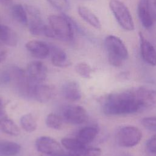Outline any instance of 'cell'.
<instances>
[{
  "label": "cell",
  "instance_id": "9a60e30c",
  "mask_svg": "<svg viewBox=\"0 0 156 156\" xmlns=\"http://www.w3.org/2000/svg\"><path fill=\"white\" fill-rule=\"evenodd\" d=\"M54 93L53 88L48 85H35L33 90L32 96L37 101L41 103H45L52 99Z\"/></svg>",
  "mask_w": 156,
  "mask_h": 156
},
{
  "label": "cell",
  "instance_id": "30bf717a",
  "mask_svg": "<svg viewBox=\"0 0 156 156\" xmlns=\"http://www.w3.org/2000/svg\"><path fill=\"white\" fill-rule=\"evenodd\" d=\"M141 55L144 61L151 66L156 65V49L154 46L143 35L139 32Z\"/></svg>",
  "mask_w": 156,
  "mask_h": 156
},
{
  "label": "cell",
  "instance_id": "484cf974",
  "mask_svg": "<svg viewBox=\"0 0 156 156\" xmlns=\"http://www.w3.org/2000/svg\"><path fill=\"white\" fill-rule=\"evenodd\" d=\"M63 121L60 116L55 113H50L46 118V124L51 129L59 130L63 126Z\"/></svg>",
  "mask_w": 156,
  "mask_h": 156
},
{
  "label": "cell",
  "instance_id": "7a4b0ae2",
  "mask_svg": "<svg viewBox=\"0 0 156 156\" xmlns=\"http://www.w3.org/2000/svg\"><path fill=\"white\" fill-rule=\"evenodd\" d=\"M48 23L55 38L65 41L73 39L74 29L69 16L64 13L51 15L48 17Z\"/></svg>",
  "mask_w": 156,
  "mask_h": 156
},
{
  "label": "cell",
  "instance_id": "52a82bcc",
  "mask_svg": "<svg viewBox=\"0 0 156 156\" xmlns=\"http://www.w3.org/2000/svg\"><path fill=\"white\" fill-rule=\"evenodd\" d=\"M104 43L108 57H116L122 60L128 58L129 52L127 48L118 37L108 35L105 37Z\"/></svg>",
  "mask_w": 156,
  "mask_h": 156
},
{
  "label": "cell",
  "instance_id": "9c48e42d",
  "mask_svg": "<svg viewBox=\"0 0 156 156\" xmlns=\"http://www.w3.org/2000/svg\"><path fill=\"white\" fill-rule=\"evenodd\" d=\"M63 116L65 121L72 124H83L88 118L87 110L80 105L66 107L63 111Z\"/></svg>",
  "mask_w": 156,
  "mask_h": 156
},
{
  "label": "cell",
  "instance_id": "e575fe53",
  "mask_svg": "<svg viewBox=\"0 0 156 156\" xmlns=\"http://www.w3.org/2000/svg\"><path fill=\"white\" fill-rule=\"evenodd\" d=\"M12 0H0V3L2 4H9L12 2Z\"/></svg>",
  "mask_w": 156,
  "mask_h": 156
},
{
  "label": "cell",
  "instance_id": "44dd1931",
  "mask_svg": "<svg viewBox=\"0 0 156 156\" xmlns=\"http://www.w3.org/2000/svg\"><path fill=\"white\" fill-rule=\"evenodd\" d=\"M20 151V145L15 142L0 141V156H15Z\"/></svg>",
  "mask_w": 156,
  "mask_h": 156
},
{
  "label": "cell",
  "instance_id": "f1b7e54d",
  "mask_svg": "<svg viewBox=\"0 0 156 156\" xmlns=\"http://www.w3.org/2000/svg\"><path fill=\"white\" fill-rule=\"evenodd\" d=\"M146 152L151 156H156V133L149 138L146 143Z\"/></svg>",
  "mask_w": 156,
  "mask_h": 156
},
{
  "label": "cell",
  "instance_id": "d590c367",
  "mask_svg": "<svg viewBox=\"0 0 156 156\" xmlns=\"http://www.w3.org/2000/svg\"><path fill=\"white\" fill-rule=\"evenodd\" d=\"M117 156H132V155L127 152H121V153L119 154Z\"/></svg>",
  "mask_w": 156,
  "mask_h": 156
},
{
  "label": "cell",
  "instance_id": "e0dca14e",
  "mask_svg": "<svg viewBox=\"0 0 156 156\" xmlns=\"http://www.w3.org/2000/svg\"><path fill=\"white\" fill-rule=\"evenodd\" d=\"M137 13L143 26L146 29L151 28L155 21L143 0H141L138 4Z\"/></svg>",
  "mask_w": 156,
  "mask_h": 156
},
{
  "label": "cell",
  "instance_id": "83f0119b",
  "mask_svg": "<svg viewBox=\"0 0 156 156\" xmlns=\"http://www.w3.org/2000/svg\"><path fill=\"white\" fill-rule=\"evenodd\" d=\"M141 122L146 130L156 133V116L143 118L141 119Z\"/></svg>",
  "mask_w": 156,
  "mask_h": 156
},
{
  "label": "cell",
  "instance_id": "ba28073f",
  "mask_svg": "<svg viewBox=\"0 0 156 156\" xmlns=\"http://www.w3.org/2000/svg\"><path fill=\"white\" fill-rule=\"evenodd\" d=\"M35 146L38 151L48 155H58L63 154V150L60 144L49 136L38 137L36 140Z\"/></svg>",
  "mask_w": 156,
  "mask_h": 156
},
{
  "label": "cell",
  "instance_id": "d4e9b609",
  "mask_svg": "<svg viewBox=\"0 0 156 156\" xmlns=\"http://www.w3.org/2000/svg\"><path fill=\"white\" fill-rule=\"evenodd\" d=\"M20 124L22 128L27 132H32L37 129V122L34 116L30 113H27L21 116Z\"/></svg>",
  "mask_w": 156,
  "mask_h": 156
},
{
  "label": "cell",
  "instance_id": "4fadbf2b",
  "mask_svg": "<svg viewBox=\"0 0 156 156\" xmlns=\"http://www.w3.org/2000/svg\"><path fill=\"white\" fill-rule=\"evenodd\" d=\"M137 90L144 110L156 105V89L149 86H140Z\"/></svg>",
  "mask_w": 156,
  "mask_h": 156
},
{
  "label": "cell",
  "instance_id": "1f68e13d",
  "mask_svg": "<svg viewBox=\"0 0 156 156\" xmlns=\"http://www.w3.org/2000/svg\"><path fill=\"white\" fill-rule=\"evenodd\" d=\"M150 11L154 21H156V0H143Z\"/></svg>",
  "mask_w": 156,
  "mask_h": 156
},
{
  "label": "cell",
  "instance_id": "d6986e66",
  "mask_svg": "<svg viewBox=\"0 0 156 156\" xmlns=\"http://www.w3.org/2000/svg\"><path fill=\"white\" fill-rule=\"evenodd\" d=\"M77 12L79 16L88 24L96 29H101V23L97 16L88 8L85 6H79Z\"/></svg>",
  "mask_w": 156,
  "mask_h": 156
},
{
  "label": "cell",
  "instance_id": "ac0fdd59",
  "mask_svg": "<svg viewBox=\"0 0 156 156\" xmlns=\"http://www.w3.org/2000/svg\"><path fill=\"white\" fill-rule=\"evenodd\" d=\"M0 41L6 46H15L18 43L17 35L9 26L0 24Z\"/></svg>",
  "mask_w": 156,
  "mask_h": 156
},
{
  "label": "cell",
  "instance_id": "836d02e7",
  "mask_svg": "<svg viewBox=\"0 0 156 156\" xmlns=\"http://www.w3.org/2000/svg\"><path fill=\"white\" fill-rule=\"evenodd\" d=\"M7 55V49L6 45L0 41V63L4 62Z\"/></svg>",
  "mask_w": 156,
  "mask_h": 156
},
{
  "label": "cell",
  "instance_id": "6da1fadb",
  "mask_svg": "<svg viewBox=\"0 0 156 156\" xmlns=\"http://www.w3.org/2000/svg\"><path fill=\"white\" fill-rule=\"evenodd\" d=\"M102 108L107 115H123L143 110L137 87L107 95L102 100Z\"/></svg>",
  "mask_w": 156,
  "mask_h": 156
},
{
  "label": "cell",
  "instance_id": "2e32d148",
  "mask_svg": "<svg viewBox=\"0 0 156 156\" xmlns=\"http://www.w3.org/2000/svg\"><path fill=\"white\" fill-rule=\"evenodd\" d=\"M62 93L66 99L71 101L79 100L82 96L79 85L74 81L65 83L62 87Z\"/></svg>",
  "mask_w": 156,
  "mask_h": 156
},
{
  "label": "cell",
  "instance_id": "8992f818",
  "mask_svg": "<svg viewBox=\"0 0 156 156\" xmlns=\"http://www.w3.org/2000/svg\"><path fill=\"white\" fill-rule=\"evenodd\" d=\"M24 7L29 16L28 27L30 33L33 35L45 36L48 25L45 24L42 20L39 9L31 5H26Z\"/></svg>",
  "mask_w": 156,
  "mask_h": 156
},
{
  "label": "cell",
  "instance_id": "7402d4cb",
  "mask_svg": "<svg viewBox=\"0 0 156 156\" xmlns=\"http://www.w3.org/2000/svg\"><path fill=\"white\" fill-rule=\"evenodd\" d=\"M98 129L93 126L85 127L80 129L77 134V138L85 145L91 143L96 137Z\"/></svg>",
  "mask_w": 156,
  "mask_h": 156
},
{
  "label": "cell",
  "instance_id": "ffe728a7",
  "mask_svg": "<svg viewBox=\"0 0 156 156\" xmlns=\"http://www.w3.org/2000/svg\"><path fill=\"white\" fill-rule=\"evenodd\" d=\"M10 13L12 18L19 24L23 26H28V15L24 6L19 4L12 5L10 9Z\"/></svg>",
  "mask_w": 156,
  "mask_h": 156
},
{
  "label": "cell",
  "instance_id": "4dcf8cb0",
  "mask_svg": "<svg viewBox=\"0 0 156 156\" xmlns=\"http://www.w3.org/2000/svg\"><path fill=\"white\" fill-rule=\"evenodd\" d=\"M48 2L55 9L61 11L65 12L68 10L69 7L68 0H47Z\"/></svg>",
  "mask_w": 156,
  "mask_h": 156
},
{
  "label": "cell",
  "instance_id": "5b68a950",
  "mask_svg": "<svg viewBox=\"0 0 156 156\" xmlns=\"http://www.w3.org/2000/svg\"><path fill=\"white\" fill-rule=\"evenodd\" d=\"M12 78H13L19 93L23 96L31 97L35 85L28 76L26 71L18 67H12L10 69Z\"/></svg>",
  "mask_w": 156,
  "mask_h": 156
},
{
  "label": "cell",
  "instance_id": "5bb4252c",
  "mask_svg": "<svg viewBox=\"0 0 156 156\" xmlns=\"http://www.w3.org/2000/svg\"><path fill=\"white\" fill-rule=\"evenodd\" d=\"M49 46L51 62L54 66L60 68H66L71 65V61L64 51L53 44H49Z\"/></svg>",
  "mask_w": 156,
  "mask_h": 156
},
{
  "label": "cell",
  "instance_id": "603a6c76",
  "mask_svg": "<svg viewBox=\"0 0 156 156\" xmlns=\"http://www.w3.org/2000/svg\"><path fill=\"white\" fill-rule=\"evenodd\" d=\"M0 129L4 133L12 136H18L20 133L18 126L13 120L7 116L0 119Z\"/></svg>",
  "mask_w": 156,
  "mask_h": 156
},
{
  "label": "cell",
  "instance_id": "f546056e",
  "mask_svg": "<svg viewBox=\"0 0 156 156\" xmlns=\"http://www.w3.org/2000/svg\"><path fill=\"white\" fill-rule=\"evenodd\" d=\"M101 154V150L98 147H86L78 153L73 154V156H100Z\"/></svg>",
  "mask_w": 156,
  "mask_h": 156
},
{
  "label": "cell",
  "instance_id": "7c38bea8",
  "mask_svg": "<svg viewBox=\"0 0 156 156\" xmlns=\"http://www.w3.org/2000/svg\"><path fill=\"white\" fill-rule=\"evenodd\" d=\"M26 73L34 82H40L46 78L48 69L43 62L35 60L27 65Z\"/></svg>",
  "mask_w": 156,
  "mask_h": 156
},
{
  "label": "cell",
  "instance_id": "d6a6232c",
  "mask_svg": "<svg viewBox=\"0 0 156 156\" xmlns=\"http://www.w3.org/2000/svg\"><path fill=\"white\" fill-rule=\"evenodd\" d=\"M12 79V75L9 71H4L0 73V84H7Z\"/></svg>",
  "mask_w": 156,
  "mask_h": 156
},
{
  "label": "cell",
  "instance_id": "3957f363",
  "mask_svg": "<svg viewBox=\"0 0 156 156\" xmlns=\"http://www.w3.org/2000/svg\"><path fill=\"white\" fill-rule=\"evenodd\" d=\"M109 7L116 21L124 30L132 31L134 29V23L128 7L119 0H111Z\"/></svg>",
  "mask_w": 156,
  "mask_h": 156
},
{
  "label": "cell",
  "instance_id": "4316f807",
  "mask_svg": "<svg viewBox=\"0 0 156 156\" xmlns=\"http://www.w3.org/2000/svg\"><path fill=\"white\" fill-rule=\"evenodd\" d=\"M76 71L83 78L89 79L91 77V73L93 71L90 66L85 62H80L75 66Z\"/></svg>",
  "mask_w": 156,
  "mask_h": 156
},
{
  "label": "cell",
  "instance_id": "277c9868",
  "mask_svg": "<svg viewBox=\"0 0 156 156\" xmlns=\"http://www.w3.org/2000/svg\"><path fill=\"white\" fill-rule=\"evenodd\" d=\"M142 132L136 127L127 126L121 128L116 135V141L118 146L131 147L137 145L142 138Z\"/></svg>",
  "mask_w": 156,
  "mask_h": 156
},
{
  "label": "cell",
  "instance_id": "8fae6325",
  "mask_svg": "<svg viewBox=\"0 0 156 156\" xmlns=\"http://www.w3.org/2000/svg\"><path fill=\"white\" fill-rule=\"evenodd\" d=\"M26 48L33 57L44 59L50 54V46L46 43L40 40H30L26 43Z\"/></svg>",
  "mask_w": 156,
  "mask_h": 156
},
{
  "label": "cell",
  "instance_id": "cb8c5ba5",
  "mask_svg": "<svg viewBox=\"0 0 156 156\" xmlns=\"http://www.w3.org/2000/svg\"><path fill=\"white\" fill-rule=\"evenodd\" d=\"M62 146L73 154L78 153L86 148V145L77 138H64L61 141Z\"/></svg>",
  "mask_w": 156,
  "mask_h": 156
}]
</instances>
